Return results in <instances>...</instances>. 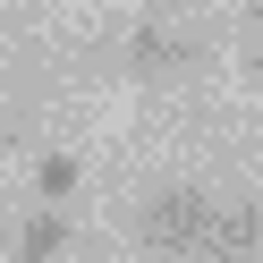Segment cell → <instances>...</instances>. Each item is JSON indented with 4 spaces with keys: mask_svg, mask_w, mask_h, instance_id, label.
Here are the masks:
<instances>
[{
    "mask_svg": "<svg viewBox=\"0 0 263 263\" xmlns=\"http://www.w3.org/2000/svg\"><path fill=\"white\" fill-rule=\"evenodd\" d=\"M195 68H204V34H187L170 17H136L119 34V77H136V85H178Z\"/></svg>",
    "mask_w": 263,
    "mask_h": 263,
    "instance_id": "cell-2",
    "label": "cell"
},
{
    "mask_svg": "<svg viewBox=\"0 0 263 263\" xmlns=\"http://www.w3.org/2000/svg\"><path fill=\"white\" fill-rule=\"evenodd\" d=\"M255 246H263V204H221L212 212V246H204L212 263H255Z\"/></svg>",
    "mask_w": 263,
    "mask_h": 263,
    "instance_id": "cell-4",
    "label": "cell"
},
{
    "mask_svg": "<svg viewBox=\"0 0 263 263\" xmlns=\"http://www.w3.org/2000/svg\"><path fill=\"white\" fill-rule=\"evenodd\" d=\"M255 263H263V246H255Z\"/></svg>",
    "mask_w": 263,
    "mask_h": 263,
    "instance_id": "cell-9",
    "label": "cell"
},
{
    "mask_svg": "<svg viewBox=\"0 0 263 263\" xmlns=\"http://www.w3.org/2000/svg\"><path fill=\"white\" fill-rule=\"evenodd\" d=\"M77 178H85V161H77V153H60V144L34 161V195H43V204H68V195H77Z\"/></svg>",
    "mask_w": 263,
    "mask_h": 263,
    "instance_id": "cell-5",
    "label": "cell"
},
{
    "mask_svg": "<svg viewBox=\"0 0 263 263\" xmlns=\"http://www.w3.org/2000/svg\"><path fill=\"white\" fill-rule=\"evenodd\" d=\"M255 43H263V0H255Z\"/></svg>",
    "mask_w": 263,
    "mask_h": 263,
    "instance_id": "cell-8",
    "label": "cell"
},
{
    "mask_svg": "<svg viewBox=\"0 0 263 263\" xmlns=\"http://www.w3.org/2000/svg\"><path fill=\"white\" fill-rule=\"evenodd\" d=\"M212 195L204 187H187V178H170V187H153L144 195V212H136V238H144V255H161V263H195L212 246Z\"/></svg>",
    "mask_w": 263,
    "mask_h": 263,
    "instance_id": "cell-1",
    "label": "cell"
},
{
    "mask_svg": "<svg viewBox=\"0 0 263 263\" xmlns=\"http://www.w3.org/2000/svg\"><path fill=\"white\" fill-rule=\"evenodd\" d=\"M9 238H17V229H9V212H0V246H9Z\"/></svg>",
    "mask_w": 263,
    "mask_h": 263,
    "instance_id": "cell-7",
    "label": "cell"
},
{
    "mask_svg": "<svg viewBox=\"0 0 263 263\" xmlns=\"http://www.w3.org/2000/svg\"><path fill=\"white\" fill-rule=\"evenodd\" d=\"M68 238H77L68 204H43V212H26V221H17L9 255H17V263H60V255H68Z\"/></svg>",
    "mask_w": 263,
    "mask_h": 263,
    "instance_id": "cell-3",
    "label": "cell"
},
{
    "mask_svg": "<svg viewBox=\"0 0 263 263\" xmlns=\"http://www.w3.org/2000/svg\"><path fill=\"white\" fill-rule=\"evenodd\" d=\"M246 77H255V85H263V43H255V60H246Z\"/></svg>",
    "mask_w": 263,
    "mask_h": 263,
    "instance_id": "cell-6",
    "label": "cell"
}]
</instances>
